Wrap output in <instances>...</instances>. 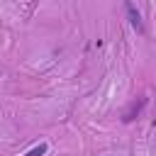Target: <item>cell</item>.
<instances>
[{
  "label": "cell",
  "mask_w": 156,
  "mask_h": 156,
  "mask_svg": "<svg viewBox=\"0 0 156 156\" xmlns=\"http://www.w3.org/2000/svg\"><path fill=\"white\" fill-rule=\"evenodd\" d=\"M146 102H149L146 98H139V100H134V102H132V105H129V107L124 110L122 119H124V122H132V119H136V117L141 115V110L146 107Z\"/></svg>",
  "instance_id": "cell-1"
},
{
  "label": "cell",
  "mask_w": 156,
  "mask_h": 156,
  "mask_svg": "<svg viewBox=\"0 0 156 156\" xmlns=\"http://www.w3.org/2000/svg\"><path fill=\"white\" fill-rule=\"evenodd\" d=\"M124 10H127V15H129V22H132V27L141 34L144 32V22H141V15H139V10L132 5V2H124Z\"/></svg>",
  "instance_id": "cell-2"
},
{
  "label": "cell",
  "mask_w": 156,
  "mask_h": 156,
  "mask_svg": "<svg viewBox=\"0 0 156 156\" xmlns=\"http://www.w3.org/2000/svg\"><path fill=\"white\" fill-rule=\"evenodd\" d=\"M46 151H49V144H46V141H41V144H37L34 149H29L24 156H44Z\"/></svg>",
  "instance_id": "cell-3"
}]
</instances>
